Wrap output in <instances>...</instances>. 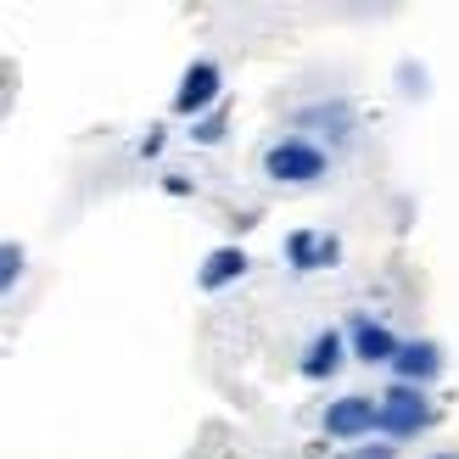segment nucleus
Returning <instances> with one entry per match:
<instances>
[{"mask_svg": "<svg viewBox=\"0 0 459 459\" xmlns=\"http://www.w3.org/2000/svg\"><path fill=\"white\" fill-rule=\"evenodd\" d=\"M431 420H437L431 398L420 393V386H403V381H393V386L381 393V403H376V431H381L386 443L415 437V431H426Z\"/></svg>", "mask_w": 459, "mask_h": 459, "instance_id": "1", "label": "nucleus"}, {"mask_svg": "<svg viewBox=\"0 0 459 459\" xmlns=\"http://www.w3.org/2000/svg\"><path fill=\"white\" fill-rule=\"evenodd\" d=\"M264 174L274 186H319L325 179V152L303 141V134H286V141H274L264 152Z\"/></svg>", "mask_w": 459, "mask_h": 459, "instance_id": "2", "label": "nucleus"}, {"mask_svg": "<svg viewBox=\"0 0 459 459\" xmlns=\"http://www.w3.org/2000/svg\"><path fill=\"white\" fill-rule=\"evenodd\" d=\"M219 90H224V74H219V62H191L186 67V79H179V90H174V112L179 118H202L213 101H219Z\"/></svg>", "mask_w": 459, "mask_h": 459, "instance_id": "3", "label": "nucleus"}, {"mask_svg": "<svg viewBox=\"0 0 459 459\" xmlns=\"http://www.w3.org/2000/svg\"><path fill=\"white\" fill-rule=\"evenodd\" d=\"M364 431H376V398L353 393V398H336V403L325 409V437L353 443V437H364Z\"/></svg>", "mask_w": 459, "mask_h": 459, "instance_id": "4", "label": "nucleus"}, {"mask_svg": "<svg viewBox=\"0 0 459 459\" xmlns=\"http://www.w3.org/2000/svg\"><path fill=\"white\" fill-rule=\"evenodd\" d=\"M342 258V241L336 236H319V230H291L286 236V264L297 274H314V269H331Z\"/></svg>", "mask_w": 459, "mask_h": 459, "instance_id": "5", "label": "nucleus"}, {"mask_svg": "<svg viewBox=\"0 0 459 459\" xmlns=\"http://www.w3.org/2000/svg\"><path fill=\"white\" fill-rule=\"evenodd\" d=\"M348 348H353V359H364V364H393L403 342L386 331V325H376L370 314H359L353 325H348Z\"/></svg>", "mask_w": 459, "mask_h": 459, "instance_id": "6", "label": "nucleus"}, {"mask_svg": "<svg viewBox=\"0 0 459 459\" xmlns=\"http://www.w3.org/2000/svg\"><path fill=\"white\" fill-rule=\"evenodd\" d=\"M437 370H443V348H437V342H403L398 359H393V376H398L403 386L437 381Z\"/></svg>", "mask_w": 459, "mask_h": 459, "instance_id": "7", "label": "nucleus"}, {"mask_svg": "<svg viewBox=\"0 0 459 459\" xmlns=\"http://www.w3.org/2000/svg\"><path fill=\"white\" fill-rule=\"evenodd\" d=\"M247 252L241 247H213L208 252V258H202V269H196V286L202 291H224L230 281H241V274H247Z\"/></svg>", "mask_w": 459, "mask_h": 459, "instance_id": "8", "label": "nucleus"}, {"mask_svg": "<svg viewBox=\"0 0 459 459\" xmlns=\"http://www.w3.org/2000/svg\"><path fill=\"white\" fill-rule=\"evenodd\" d=\"M342 331H319L314 342H308V353H303V376L308 381H331L336 370H342Z\"/></svg>", "mask_w": 459, "mask_h": 459, "instance_id": "9", "label": "nucleus"}, {"mask_svg": "<svg viewBox=\"0 0 459 459\" xmlns=\"http://www.w3.org/2000/svg\"><path fill=\"white\" fill-rule=\"evenodd\" d=\"M22 264H29V252H22L17 241H0V297L22 281Z\"/></svg>", "mask_w": 459, "mask_h": 459, "instance_id": "10", "label": "nucleus"}, {"mask_svg": "<svg viewBox=\"0 0 459 459\" xmlns=\"http://www.w3.org/2000/svg\"><path fill=\"white\" fill-rule=\"evenodd\" d=\"M224 124H230V118H224V107L202 112V118H196V129H191V141H196V146H219V141H224Z\"/></svg>", "mask_w": 459, "mask_h": 459, "instance_id": "11", "label": "nucleus"}, {"mask_svg": "<svg viewBox=\"0 0 459 459\" xmlns=\"http://www.w3.org/2000/svg\"><path fill=\"white\" fill-rule=\"evenodd\" d=\"M336 459H398V443H364V448H348Z\"/></svg>", "mask_w": 459, "mask_h": 459, "instance_id": "12", "label": "nucleus"}, {"mask_svg": "<svg viewBox=\"0 0 459 459\" xmlns=\"http://www.w3.org/2000/svg\"><path fill=\"white\" fill-rule=\"evenodd\" d=\"M157 152H163V129H152L146 141H141V157H157Z\"/></svg>", "mask_w": 459, "mask_h": 459, "instance_id": "13", "label": "nucleus"}, {"mask_svg": "<svg viewBox=\"0 0 459 459\" xmlns=\"http://www.w3.org/2000/svg\"><path fill=\"white\" fill-rule=\"evenodd\" d=\"M163 186H169L174 196H191V179H186V174H169V179H163Z\"/></svg>", "mask_w": 459, "mask_h": 459, "instance_id": "14", "label": "nucleus"}, {"mask_svg": "<svg viewBox=\"0 0 459 459\" xmlns=\"http://www.w3.org/2000/svg\"><path fill=\"white\" fill-rule=\"evenodd\" d=\"M437 459H459V454H437Z\"/></svg>", "mask_w": 459, "mask_h": 459, "instance_id": "15", "label": "nucleus"}]
</instances>
